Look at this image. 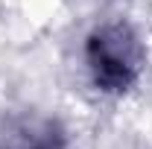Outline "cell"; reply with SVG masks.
<instances>
[{
	"label": "cell",
	"instance_id": "cell-1",
	"mask_svg": "<svg viewBox=\"0 0 152 149\" xmlns=\"http://www.w3.org/2000/svg\"><path fill=\"white\" fill-rule=\"evenodd\" d=\"M82 61L96 93L120 99L132 93L146 70V44L134 23L123 18L102 20L85 35Z\"/></svg>",
	"mask_w": 152,
	"mask_h": 149
},
{
	"label": "cell",
	"instance_id": "cell-2",
	"mask_svg": "<svg viewBox=\"0 0 152 149\" xmlns=\"http://www.w3.org/2000/svg\"><path fill=\"white\" fill-rule=\"evenodd\" d=\"M0 149H64V131L50 120L23 123L0 140Z\"/></svg>",
	"mask_w": 152,
	"mask_h": 149
}]
</instances>
